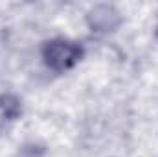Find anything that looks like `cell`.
<instances>
[{
  "label": "cell",
  "mask_w": 158,
  "mask_h": 157,
  "mask_svg": "<svg viewBox=\"0 0 158 157\" xmlns=\"http://www.w3.org/2000/svg\"><path fill=\"white\" fill-rule=\"evenodd\" d=\"M83 57V46L79 43L66 39H53L44 43L42 46V59L48 69L55 72H64L77 65Z\"/></svg>",
  "instance_id": "cell-1"
},
{
  "label": "cell",
  "mask_w": 158,
  "mask_h": 157,
  "mask_svg": "<svg viewBox=\"0 0 158 157\" xmlns=\"http://www.w3.org/2000/svg\"><path fill=\"white\" fill-rule=\"evenodd\" d=\"M86 20H88V26L92 28V32H98V34H109V32H114L121 22V15L119 11L110 6V4H98L94 6L88 15H86Z\"/></svg>",
  "instance_id": "cell-2"
},
{
  "label": "cell",
  "mask_w": 158,
  "mask_h": 157,
  "mask_svg": "<svg viewBox=\"0 0 158 157\" xmlns=\"http://www.w3.org/2000/svg\"><path fill=\"white\" fill-rule=\"evenodd\" d=\"M22 104L13 94H0V129L7 128L13 120L20 117Z\"/></svg>",
  "instance_id": "cell-3"
},
{
  "label": "cell",
  "mask_w": 158,
  "mask_h": 157,
  "mask_svg": "<svg viewBox=\"0 0 158 157\" xmlns=\"http://www.w3.org/2000/svg\"><path fill=\"white\" fill-rule=\"evenodd\" d=\"M17 157H44V146L35 144V142H30V144H24Z\"/></svg>",
  "instance_id": "cell-4"
},
{
  "label": "cell",
  "mask_w": 158,
  "mask_h": 157,
  "mask_svg": "<svg viewBox=\"0 0 158 157\" xmlns=\"http://www.w3.org/2000/svg\"><path fill=\"white\" fill-rule=\"evenodd\" d=\"M156 32H158V24H156Z\"/></svg>",
  "instance_id": "cell-5"
}]
</instances>
